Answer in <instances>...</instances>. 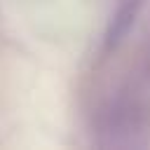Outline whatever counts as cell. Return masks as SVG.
Instances as JSON below:
<instances>
[{
  "instance_id": "cell-1",
  "label": "cell",
  "mask_w": 150,
  "mask_h": 150,
  "mask_svg": "<svg viewBox=\"0 0 150 150\" xmlns=\"http://www.w3.org/2000/svg\"><path fill=\"white\" fill-rule=\"evenodd\" d=\"M136 12H138V0H127V2L120 7V12H117V16H115V21H112V28H110V33L105 35L108 47H110V45H117V42L124 38V33L129 30V26L134 23Z\"/></svg>"
}]
</instances>
